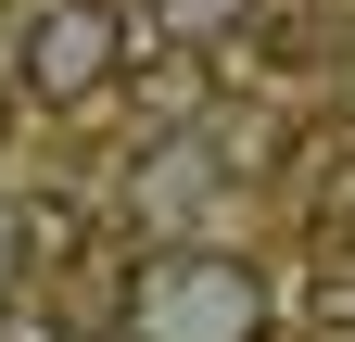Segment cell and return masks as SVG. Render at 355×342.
Here are the masks:
<instances>
[{"label": "cell", "instance_id": "obj_1", "mask_svg": "<svg viewBox=\"0 0 355 342\" xmlns=\"http://www.w3.org/2000/svg\"><path fill=\"white\" fill-rule=\"evenodd\" d=\"M254 279L229 253H165V267L127 291V342H254Z\"/></svg>", "mask_w": 355, "mask_h": 342}, {"label": "cell", "instance_id": "obj_2", "mask_svg": "<svg viewBox=\"0 0 355 342\" xmlns=\"http://www.w3.org/2000/svg\"><path fill=\"white\" fill-rule=\"evenodd\" d=\"M114 38H127L114 0H64V13L26 38V89H38V102H89V89L114 76Z\"/></svg>", "mask_w": 355, "mask_h": 342}, {"label": "cell", "instance_id": "obj_3", "mask_svg": "<svg viewBox=\"0 0 355 342\" xmlns=\"http://www.w3.org/2000/svg\"><path fill=\"white\" fill-rule=\"evenodd\" d=\"M153 26H165V51H191V38L241 26V0H153Z\"/></svg>", "mask_w": 355, "mask_h": 342}, {"label": "cell", "instance_id": "obj_4", "mask_svg": "<svg viewBox=\"0 0 355 342\" xmlns=\"http://www.w3.org/2000/svg\"><path fill=\"white\" fill-rule=\"evenodd\" d=\"M26 267H38V228H26V203H0V291H13Z\"/></svg>", "mask_w": 355, "mask_h": 342}, {"label": "cell", "instance_id": "obj_5", "mask_svg": "<svg viewBox=\"0 0 355 342\" xmlns=\"http://www.w3.org/2000/svg\"><path fill=\"white\" fill-rule=\"evenodd\" d=\"M0 127H13V89H0Z\"/></svg>", "mask_w": 355, "mask_h": 342}]
</instances>
